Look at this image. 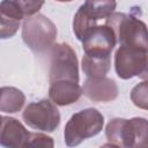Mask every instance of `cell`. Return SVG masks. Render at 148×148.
<instances>
[{"label":"cell","instance_id":"7c38bea8","mask_svg":"<svg viewBox=\"0 0 148 148\" xmlns=\"http://www.w3.org/2000/svg\"><path fill=\"white\" fill-rule=\"evenodd\" d=\"M81 95H82V88L80 87L79 82L61 80V81H53L50 83L49 96L50 99L56 105L65 106L73 104L77 102Z\"/></svg>","mask_w":148,"mask_h":148},{"label":"cell","instance_id":"3957f363","mask_svg":"<svg viewBox=\"0 0 148 148\" xmlns=\"http://www.w3.org/2000/svg\"><path fill=\"white\" fill-rule=\"evenodd\" d=\"M104 125L103 114L94 109L88 108L74 113L67 121L64 131L65 143L69 147L80 145L83 140L97 135Z\"/></svg>","mask_w":148,"mask_h":148},{"label":"cell","instance_id":"8992f818","mask_svg":"<svg viewBox=\"0 0 148 148\" xmlns=\"http://www.w3.org/2000/svg\"><path fill=\"white\" fill-rule=\"evenodd\" d=\"M147 51L120 45L114 54V69L123 80L147 76Z\"/></svg>","mask_w":148,"mask_h":148},{"label":"cell","instance_id":"52a82bcc","mask_svg":"<svg viewBox=\"0 0 148 148\" xmlns=\"http://www.w3.org/2000/svg\"><path fill=\"white\" fill-rule=\"evenodd\" d=\"M22 117L28 126L42 132H53L60 124L59 110L54 103L47 99L28 104Z\"/></svg>","mask_w":148,"mask_h":148},{"label":"cell","instance_id":"ac0fdd59","mask_svg":"<svg viewBox=\"0 0 148 148\" xmlns=\"http://www.w3.org/2000/svg\"><path fill=\"white\" fill-rule=\"evenodd\" d=\"M45 0H14L23 16H32L38 13V10L44 5Z\"/></svg>","mask_w":148,"mask_h":148},{"label":"cell","instance_id":"e0dca14e","mask_svg":"<svg viewBox=\"0 0 148 148\" xmlns=\"http://www.w3.org/2000/svg\"><path fill=\"white\" fill-rule=\"evenodd\" d=\"M147 91H148V87H147V81H143L139 84H136L132 91H131V99L134 103V105H136L138 108H141L143 110L147 109Z\"/></svg>","mask_w":148,"mask_h":148},{"label":"cell","instance_id":"2e32d148","mask_svg":"<svg viewBox=\"0 0 148 148\" xmlns=\"http://www.w3.org/2000/svg\"><path fill=\"white\" fill-rule=\"evenodd\" d=\"M84 5L91 15L98 21L102 18L105 20L110 14H112L116 9L117 2L116 0H86Z\"/></svg>","mask_w":148,"mask_h":148},{"label":"cell","instance_id":"9a60e30c","mask_svg":"<svg viewBox=\"0 0 148 148\" xmlns=\"http://www.w3.org/2000/svg\"><path fill=\"white\" fill-rule=\"evenodd\" d=\"M97 20L91 15V13L88 10L86 5H81L80 8L77 9L74 20H73V31L79 40H82L86 34L94 27L96 25Z\"/></svg>","mask_w":148,"mask_h":148},{"label":"cell","instance_id":"277c9868","mask_svg":"<svg viewBox=\"0 0 148 148\" xmlns=\"http://www.w3.org/2000/svg\"><path fill=\"white\" fill-rule=\"evenodd\" d=\"M57 38L56 24L43 14L28 16L22 24V39L34 52L42 53L52 47Z\"/></svg>","mask_w":148,"mask_h":148},{"label":"cell","instance_id":"4fadbf2b","mask_svg":"<svg viewBox=\"0 0 148 148\" xmlns=\"http://www.w3.org/2000/svg\"><path fill=\"white\" fill-rule=\"evenodd\" d=\"M81 66L88 77H102L110 71L111 59L110 56H91L84 53Z\"/></svg>","mask_w":148,"mask_h":148},{"label":"cell","instance_id":"5b68a950","mask_svg":"<svg viewBox=\"0 0 148 148\" xmlns=\"http://www.w3.org/2000/svg\"><path fill=\"white\" fill-rule=\"evenodd\" d=\"M50 60V83L68 80L79 82V62L75 51L66 43L53 44Z\"/></svg>","mask_w":148,"mask_h":148},{"label":"cell","instance_id":"30bf717a","mask_svg":"<svg viewBox=\"0 0 148 148\" xmlns=\"http://www.w3.org/2000/svg\"><path fill=\"white\" fill-rule=\"evenodd\" d=\"M30 132L13 117H2L0 126V146L8 148L27 147Z\"/></svg>","mask_w":148,"mask_h":148},{"label":"cell","instance_id":"9c48e42d","mask_svg":"<svg viewBox=\"0 0 148 148\" xmlns=\"http://www.w3.org/2000/svg\"><path fill=\"white\" fill-rule=\"evenodd\" d=\"M82 88V94L92 102H111L118 96L117 83L106 76L88 77Z\"/></svg>","mask_w":148,"mask_h":148},{"label":"cell","instance_id":"7a4b0ae2","mask_svg":"<svg viewBox=\"0 0 148 148\" xmlns=\"http://www.w3.org/2000/svg\"><path fill=\"white\" fill-rule=\"evenodd\" d=\"M105 24L113 30L120 45L143 51L148 50L146 24L134 14L113 12L105 18Z\"/></svg>","mask_w":148,"mask_h":148},{"label":"cell","instance_id":"d6986e66","mask_svg":"<svg viewBox=\"0 0 148 148\" xmlns=\"http://www.w3.org/2000/svg\"><path fill=\"white\" fill-rule=\"evenodd\" d=\"M54 142L51 136H47L42 133H30V138L27 147H50L52 148Z\"/></svg>","mask_w":148,"mask_h":148},{"label":"cell","instance_id":"44dd1931","mask_svg":"<svg viewBox=\"0 0 148 148\" xmlns=\"http://www.w3.org/2000/svg\"><path fill=\"white\" fill-rule=\"evenodd\" d=\"M1 123H2V116H0V126H1Z\"/></svg>","mask_w":148,"mask_h":148},{"label":"cell","instance_id":"ffe728a7","mask_svg":"<svg viewBox=\"0 0 148 148\" xmlns=\"http://www.w3.org/2000/svg\"><path fill=\"white\" fill-rule=\"evenodd\" d=\"M56 1H59V2H68V1H72V0H56Z\"/></svg>","mask_w":148,"mask_h":148},{"label":"cell","instance_id":"ba28073f","mask_svg":"<svg viewBox=\"0 0 148 148\" xmlns=\"http://www.w3.org/2000/svg\"><path fill=\"white\" fill-rule=\"evenodd\" d=\"M81 42L86 54L111 56V52L116 46L117 38L113 30L108 24H103L94 25Z\"/></svg>","mask_w":148,"mask_h":148},{"label":"cell","instance_id":"5bb4252c","mask_svg":"<svg viewBox=\"0 0 148 148\" xmlns=\"http://www.w3.org/2000/svg\"><path fill=\"white\" fill-rule=\"evenodd\" d=\"M25 102L24 94L15 87L0 88V111L6 113L18 112Z\"/></svg>","mask_w":148,"mask_h":148},{"label":"cell","instance_id":"8fae6325","mask_svg":"<svg viewBox=\"0 0 148 148\" xmlns=\"http://www.w3.org/2000/svg\"><path fill=\"white\" fill-rule=\"evenodd\" d=\"M23 14L14 0H2L0 2V39L13 37L18 28Z\"/></svg>","mask_w":148,"mask_h":148},{"label":"cell","instance_id":"6da1fadb","mask_svg":"<svg viewBox=\"0 0 148 148\" xmlns=\"http://www.w3.org/2000/svg\"><path fill=\"white\" fill-rule=\"evenodd\" d=\"M148 123L145 118L111 119L105 128V136L109 141L105 146L113 147H145L147 145Z\"/></svg>","mask_w":148,"mask_h":148}]
</instances>
